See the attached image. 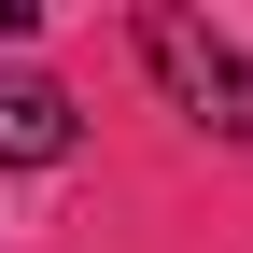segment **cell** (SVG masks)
Instances as JSON below:
<instances>
[{"label":"cell","mask_w":253,"mask_h":253,"mask_svg":"<svg viewBox=\"0 0 253 253\" xmlns=\"http://www.w3.org/2000/svg\"><path fill=\"white\" fill-rule=\"evenodd\" d=\"M141 71L169 84V113H183V126L253 141V56H239L211 14H141Z\"/></svg>","instance_id":"obj_1"},{"label":"cell","mask_w":253,"mask_h":253,"mask_svg":"<svg viewBox=\"0 0 253 253\" xmlns=\"http://www.w3.org/2000/svg\"><path fill=\"white\" fill-rule=\"evenodd\" d=\"M71 141H84L71 84H56V71H0V169H56Z\"/></svg>","instance_id":"obj_2"}]
</instances>
